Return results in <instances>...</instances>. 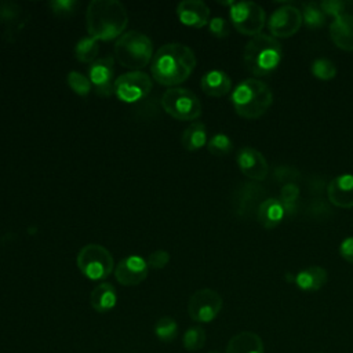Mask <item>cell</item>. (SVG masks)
<instances>
[{
    "instance_id": "cell-3",
    "label": "cell",
    "mask_w": 353,
    "mask_h": 353,
    "mask_svg": "<svg viewBox=\"0 0 353 353\" xmlns=\"http://www.w3.org/2000/svg\"><path fill=\"white\" fill-rule=\"evenodd\" d=\"M281 55V43L272 34L259 33L247 41L243 51V61L250 73L265 76L279 66Z\"/></svg>"
},
{
    "instance_id": "cell-31",
    "label": "cell",
    "mask_w": 353,
    "mask_h": 353,
    "mask_svg": "<svg viewBox=\"0 0 353 353\" xmlns=\"http://www.w3.org/2000/svg\"><path fill=\"white\" fill-rule=\"evenodd\" d=\"M207 149L214 156H226L233 150V142L226 134H215L207 142Z\"/></svg>"
},
{
    "instance_id": "cell-33",
    "label": "cell",
    "mask_w": 353,
    "mask_h": 353,
    "mask_svg": "<svg viewBox=\"0 0 353 353\" xmlns=\"http://www.w3.org/2000/svg\"><path fill=\"white\" fill-rule=\"evenodd\" d=\"M298 196H299V188H298V185L295 182L294 183L283 185V188L280 190V197L279 199L281 200V203L284 205L285 214H291L295 210Z\"/></svg>"
},
{
    "instance_id": "cell-13",
    "label": "cell",
    "mask_w": 353,
    "mask_h": 353,
    "mask_svg": "<svg viewBox=\"0 0 353 353\" xmlns=\"http://www.w3.org/2000/svg\"><path fill=\"white\" fill-rule=\"evenodd\" d=\"M149 272L146 259L138 255H130L123 258L114 269L116 280L125 287H134L141 284Z\"/></svg>"
},
{
    "instance_id": "cell-16",
    "label": "cell",
    "mask_w": 353,
    "mask_h": 353,
    "mask_svg": "<svg viewBox=\"0 0 353 353\" xmlns=\"http://www.w3.org/2000/svg\"><path fill=\"white\" fill-rule=\"evenodd\" d=\"M327 197L331 204L339 208L353 207V174H341L327 185Z\"/></svg>"
},
{
    "instance_id": "cell-28",
    "label": "cell",
    "mask_w": 353,
    "mask_h": 353,
    "mask_svg": "<svg viewBox=\"0 0 353 353\" xmlns=\"http://www.w3.org/2000/svg\"><path fill=\"white\" fill-rule=\"evenodd\" d=\"M154 335L161 342H172L178 336V324L170 316L160 317L154 324Z\"/></svg>"
},
{
    "instance_id": "cell-39",
    "label": "cell",
    "mask_w": 353,
    "mask_h": 353,
    "mask_svg": "<svg viewBox=\"0 0 353 353\" xmlns=\"http://www.w3.org/2000/svg\"><path fill=\"white\" fill-rule=\"evenodd\" d=\"M339 254H341V256H342L345 261L353 263V237H346V239L341 243V245H339Z\"/></svg>"
},
{
    "instance_id": "cell-19",
    "label": "cell",
    "mask_w": 353,
    "mask_h": 353,
    "mask_svg": "<svg viewBox=\"0 0 353 353\" xmlns=\"http://www.w3.org/2000/svg\"><path fill=\"white\" fill-rule=\"evenodd\" d=\"M200 85L210 97H223L232 90V80L223 70L212 69L203 74Z\"/></svg>"
},
{
    "instance_id": "cell-29",
    "label": "cell",
    "mask_w": 353,
    "mask_h": 353,
    "mask_svg": "<svg viewBox=\"0 0 353 353\" xmlns=\"http://www.w3.org/2000/svg\"><path fill=\"white\" fill-rule=\"evenodd\" d=\"M205 339H207L205 330L200 325H192L185 331L183 338H182V343H183V347L186 350L196 352V350H200L204 346Z\"/></svg>"
},
{
    "instance_id": "cell-30",
    "label": "cell",
    "mask_w": 353,
    "mask_h": 353,
    "mask_svg": "<svg viewBox=\"0 0 353 353\" xmlns=\"http://www.w3.org/2000/svg\"><path fill=\"white\" fill-rule=\"evenodd\" d=\"M312 73L319 80H332L336 76V66L327 58H317L312 62Z\"/></svg>"
},
{
    "instance_id": "cell-22",
    "label": "cell",
    "mask_w": 353,
    "mask_h": 353,
    "mask_svg": "<svg viewBox=\"0 0 353 353\" xmlns=\"http://www.w3.org/2000/svg\"><path fill=\"white\" fill-rule=\"evenodd\" d=\"M117 303V294L110 283L98 284L90 294V305L98 313L112 310Z\"/></svg>"
},
{
    "instance_id": "cell-18",
    "label": "cell",
    "mask_w": 353,
    "mask_h": 353,
    "mask_svg": "<svg viewBox=\"0 0 353 353\" xmlns=\"http://www.w3.org/2000/svg\"><path fill=\"white\" fill-rule=\"evenodd\" d=\"M285 215L284 205L277 197L265 199L256 210V221L265 229H273L280 225Z\"/></svg>"
},
{
    "instance_id": "cell-2",
    "label": "cell",
    "mask_w": 353,
    "mask_h": 353,
    "mask_svg": "<svg viewBox=\"0 0 353 353\" xmlns=\"http://www.w3.org/2000/svg\"><path fill=\"white\" fill-rule=\"evenodd\" d=\"M128 23V14L119 0H91L85 10L87 32L97 40L119 39Z\"/></svg>"
},
{
    "instance_id": "cell-35",
    "label": "cell",
    "mask_w": 353,
    "mask_h": 353,
    "mask_svg": "<svg viewBox=\"0 0 353 353\" xmlns=\"http://www.w3.org/2000/svg\"><path fill=\"white\" fill-rule=\"evenodd\" d=\"M48 7L55 15L68 17L76 11L77 1L76 0H52L48 3Z\"/></svg>"
},
{
    "instance_id": "cell-21",
    "label": "cell",
    "mask_w": 353,
    "mask_h": 353,
    "mask_svg": "<svg viewBox=\"0 0 353 353\" xmlns=\"http://www.w3.org/2000/svg\"><path fill=\"white\" fill-rule=\"evenodd\" d=\"M327 279H328V274L324 268L309 266L298 272L294 277V281L299 290L306 292H313L323 288L327 283Z\"/></svg>"
},
{
    "instance_id": "cell-10",
    "label": "cell",
    "mask_w": 353,
    "mask_h": 353,
    "mask_svg": "<svg viewBox=\"0 0 353 353\" xmlns=\"http://www.w3.org/2000/svg\"><path fill=\"white\" fill-rule=\"evenodd\" d=\"M222 296L211 288H201L192 294L188 302V313L193 321L210 323L221 312Z\"/></svg>"
},
{
    "instance_id": "cell-20",
    "label": "cell",
    "mask_w": 353,
    "mask_h": 353,
    "mask_svg": "<svg viewBox=\"0 0 353 353\" xmlns=\"http://www.w3.org/2000/svg\"><path fill=\"white\" fill-rule=\"evenodd\" d=\"M225 353H263V342L258 334L241 331L229 339Z\"/></svg>"
},
{
    "instance_id": "cell-32",
    "label": "cell",
    "mask_w": 353,
    "mask_h": 353,
    "mask_svg": "<svg viewBox=\"0 0 353 353\" xmlns=\"http://www.w3.org/2000/svg\"><path fill=\"white\" fill-rule=\"evenodd\" d=\"M66 81L72 91H74L80 97H87L92 88L90 79L77 70L69 72L66 76Z\"/></svg>"
},
{
    "instance_id": "cell-38",
    "label": "cell",
    "mask_w": 353,
    "mask_h": 353,
    "mask_svg": "<svg viewBox=\"0 0 353 353\" xmlns=\"http://www.w3.org/2000/svg\"><path fill=\"white\" fill-rule=\"evenodd\" d=\"M298 178H299V172L290 165H281L274 170V179H277L279 182H284V185L294 183V181Z\"/></svg>"
},
{
    "instance_id": "cell-5",
    "label": "cell",
    "mask_w": 353,
    "mask_h": 353,
    "mask_svg": "<svg viewBox=\"0 0 353 353\" xmlns=\"http://www.w3.org/2000/svg\"><path fill=\"white\" fill-rule=\"evenodd\" d=\"M153 58L152 40L142 32H124L114 44V59L124 68L139 70Z\"/></svg>"
},
{
    "instance_id": "cell-27",
    "label": "cell",
    "mask_w": 353,
    "mask_h": 353,
    "mask_svg": "<svg viewBox=\"0 0 353 353\" xmlns=\"http://www.w3.org/2000/svg\"><path fill=\"white\" fill-rule=\"evenodd\" d=\"M302 21L303 25L309 29H319L325 25L327 15L320 8V4L316 1H309L302 4Z\"/></svg>"
},
{
    "instance_id": "cell-12",
    "label": "cell",
    "mask_w": 353,
    "mask_h": 353,
    "mask_svg": "<svg viewBox=\"0 0 353 353\" xmlns=\"http://www.w3.org/2000/svg\"><path fill=\"white\" fill-rule=\"evenodd\" d=\"M114 57H103L94 61L88 68V79L92 88L101 97H110L114 92Z\"/></svg>"
},
{
    "instance_id": "cell-34",
    "label": "cell",
    "mask_w": 353,
    "mask_h": 353,
    "mask_svg": "<svg viewBox=\"0 0 353 353\" xmlns=\"http://www.w3.org/2000/svg\"><path fill=\"white\" fill-rule=\"evenodd\" d=\"M319 4H320V8L323 10V12L327 17H332L334 19L346 14L347 7L350 6V3L345 1V0H324V1H320Z\"/></svg>"
},
{
    "instance_id": "cell-11",
    "label": "cell",
    "mask_w": 353,
    "mask_h": 353,
    "mask_svg": "<svg viewBox=\"0 0 353 353\" xmlns=\"http://www.w3.org/2000/svg\"><path fill=\"white\" fill-rule=\"evenodd\" d=\"M302 11L292 3H285L276 8L269 21L268 28L273 37H291L302 26Z\"/></svg>"
},
{
    "instance_id": "cell-24",
    "label": "cell",
    "mask_w": 353,
    "mask_h": 353,
    "mask_svg": "<svg viewBox=\"0 0 353 353\" xmlns=\"http://www.w3.org/2000/svg\"><path fill=\"white\" fill-rule=\"evenodd\" d=\"M263 194L262 186L256 185V183H244L241 186L240 190V196L239 199V210H241V214L244 215L247 211L251 212L254 211L256 214V210L259 207V204L263 200H259Z\"/></svg>"
},
{
    "instance_id": "cell-17",
    "label": "cell",
    "mask_w": 353,
    "mask_h": 353,
    "mask_svg": "<svg viewBox=\"0 0 353 353\" xmlns=\"http://www.w3.org/2000/svg\"><path fill=\"white\" fill-rule=\"evenodd\" d=\"M330 37L338 48L353 51V14L346 12L335 18L330 25Z\"/></svg>"
},
{
    "instance_id": "cell-14",
    "label": "cell",
    "mask_w": 353,
    "mask_h": 353,
    "mask_svg": "<svg viewBox=\"0 0 353 353\" xmlns=\"http://www.w3.org/2000/svg\"><path fill=\"white\" fill-rule=\"evenodd\" d=\"M237 165L240 171L254 181H263L269 174V164L265 156L254 148H243L237 153Z\"/></svg>"
},
{
    "instance_id": "cell-26",
    "label": "cell",
    "mask_w": 353,
    "mask_h": 353,
    "mask_svg": "<svg viewBox=\"0 0 353 353\" xmlns=\"http://www.w3.org/2000/svg\"><path fill=\"white\" fill-rule=\"evenodd\" d=\"M98 54H99V40L91 36L81 37L74 46V57L77 61L83 63H92L94 61L98 59L97 58Z\"/></svg>"
},
{
    "instance_id": "cell-25",
    "label": "cell",
    "mask_w": 353,
    "mask_h": 353,
    "mask_svg": "<svg viewBox=\"0 0 353 353\" xmlns=\"http://www.w3.org/2000/svg\"><path fill=\"white\" fill-rule=\"evenodd\" d=\"M22 10L18 4L6 1L0 4V22L7 26V33H17L23 25L25 19H21Z\"/></svg>"
},
{
    "instance_id": "cell-8",
    "label": "cell",
    "mask_w": 353,
    "mask_h": 353,
    "mask_svg": "<svg viewBox=\"0 0 353 353\" xmlns=\"http://www.w3.org/2000/svg\"><path fill=\"white\" fill-rule=\"evenodd\" d=\"M229 14L234 29L245 36L259 34L266 22L265 10L254 1H234Z\"/></svg>"
},
{
    "instance_id": "cell-6",
    "label": "cell",
    "mask_w": 353,
    "mask_h": 353,
    "mask_svg": "<svg viewBox=\"0 0 353 353\" xmlns=\"http://www.w3.org/2000/svg\"><path fill=\"white\" fill-rule=\"evenodd\" d=\"M163 110L176 120H196L201 114L199 97L182 87H171L164 91L160 99Z\"/></svg>"
},
{
    "instance_id": "cell-1",
    "label": "cell",
    "mask_w": 353,
    "mask_h": 353,
    "mask_svg": "<svg viewBox=\"0 0 353 353\" xmlns=\"http://www.w3.org/2000/svg\"><path fill=\"white\" fill-rule=\"evenodd\" d=\"M193 50L181 43L161 46L153 54L150 63L152 77L161 85H176L188 80L196 68Z\"/></svg>"
},
{
    "instance_id": "cell-37",
    "label": "cell",
    "mask_w": 353,
    "mask_h": 353,
    "mask_svg": "<svg viewBox=\"0 0 353 353\" xmlns=\"http://www.w3.org/2000/svg\"><path fill=\"white\" fill-rule=\"evenodd\" d=\"M170 262V254L165 250H156L149 254L146 263L152 269H163Z\"/></svg>"
},
{
    "instance_id": "cell-23",
    "label": "cell",
    "mask_w": 353,
    "mask_h": 353,
    "mask_svg": "<svg viewBox=\"0 0 353 353\" xmlns=\"http://www.w3.org/2000/svg\"><path fill=\"white\" fill-rule=\"evenodd\" d=\"M207 127L201 121H193L183 130L181 135V143L189 152L203 148L207 145Z\"/></svg>"
},
{
    "instance_id": "cell-7",
    "label": "cell",
    "mask_w": 353,
    "mask_h": 353,
    "mask_svg": "<svg viewBox=\"0 0 353 353\" xmlns=\"http://www.w3.org/2000/svg\"><path fill=\"white\" fill-rule=\"evenodd\" d=\"M79 270L90 280H103L114 269V261L108 248L101 244L84 245L76 258Z\"/></svg>"
},
{
    "instance_id": "cell-36",
    "label": "cell",
    "mask_w": 353,
    "mask_h": 353,
    "mask_svg": "<svg viewBox=\"0 0 353 353\" xmlns=\"http://www.w3.org/2000/svg\"><path fill=\"white\" fill-rule=\"evenodd\" d=\"M208 29H210V33L218 39H223V37H228L229 33H230V28H229V23L225 18L222 17H214L210 19L208 22Z\"/></svg>"
},
{
    "instance_id": "cell-15",
    "label": "cell",
    "mask_w": 353,
    "mask_h": 353,
    "mask_svg": "<svg viewBox=\"0 0 353 353\" xmlns=\"http://www.w3.org/2000/svg\"><path fill=\"white\" fill-rule=\"evenodd\" d=\"M179 21L190 28H203L210 22V7L201 0H182L176 4Z\"/></svg>"
},
{
    "instance_id": "cell-4",
    "label": "cell",
    "mask_w": 353,
    "mask_h": 353,
    "mask_svg": "<svg viewBox=\"0 0 353 353\" xmlns=\"http://www.w3.org/2000/svg\"><path fill=\"white\" fill-rule=\"evenodd\" d=\"M273 92L259 79H247L237 84L232 92V103L236 113L244 119H258L270 108Z\"/></svg>"
},
{
    "instance_id": "cell-9",
    "label": "cell",
    "mask_w": 353,
    "mask_h": 353,
    "mask_svg": "<svg viewBox=\"0 0 353 353\" xmlns=\"http://www.w3.org/2000/svg\"><path fill=\"white\" fill-rule=\"evenodd\" d=\"M152 79L142 70L123 73L114 80V94L125 103H134L143 99L152 91Z\"/></svg>"
},
{
    "instance_id": "cell-40",
    "label": "cell",
    "mask_w": 353,
    "mask_h": 353,
    "mask_svg": "<svg viewBox=\"0 0 353 353\" xmlns=\"http://www.w3.org/2000/svg\"><path fill=\"white\" fill-rule=\"evenodd\" d=\"M208 353H218V352H208Z\"/></svg>"
}]
</instances>
